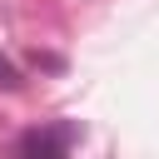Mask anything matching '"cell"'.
I'll use <instances>...</instances> for the list:
<instances>
[{
	"label": "cell",
	"instance_id": "6da1fadb",
	"mask_svg": "<svg viewBox=\"0 0 159 159\" xmlns=\"http://www.w3.org/2000/svg\"><path fill=\"white\" fill-rule=\"evenodd\" d=\"M75 139H80L75 124H45V129H25L15 139V154H25V159H60V154L75 149Z\"/></svg>",
	"mask_w": 159,
	"mask_h": 159
},
{
	"label": "cell",
	"instance_id": "7a4b0ae2",
	"mask_svg": "<svg viewBox=\"0 0 159 159\" xmlns=\"http://www.w3.org/2000/svg\"><path fill=\"white\" fill-rule=\"evenodd\" d=\"M20 84H25V75H20V65H15L10 55H0V89L10 94V89H20Z\"/></svg>",
	"mask_w": 159,
	"mask_h": 159
},
{
	"label": "cell",
	"instance_id": "3957f363",
	"mask_svg": "<svg viewBox=\"0 0 159 159\" xmlns=\"http://www.w3.org/2000/svg\"><path fill=\"white\" fill-rule=\"evenodd\" d=\"M30 60H35V65H40V70H65V60H60V55H40V50H35V55H30Z\"/></svg>",
	"mask_w": 159,
	"mask_h": 159
}]
</instances>
